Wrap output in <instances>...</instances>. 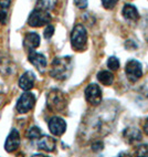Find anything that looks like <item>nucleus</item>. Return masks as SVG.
I'll list each match as a JSON object with an SVG mask.
<instances>
[{
	"label": "nucleus",
	"mask_w": 148,
	"mask_h": 157,
	"mask_svg": "<svg viewBox=\"0 0 148 157\" xmlns=\"http://www.w3.org/2000/svg\"><path fill=\"white\" fill-rule=\"evenodd\" d=\"M73 69V60L71 56L55 58L51 63L50 75L55 80L64 81L71 75Z\"/></svg>",
	"instance_id": "nucleus-1"
},
{
	"label": "nucleus",
	"mask_w": 148,
	"mask_h": 157,
	"mask_svg": "<svg viewBox=\"0 0 148 157\" xmlns=\"http://www.w3.org/2000/svg\"><path fill=\"white\" fill-rule=\"evenodd\" d=\"M47 105L51 111L62 112L67 105V98L65 93L58 89L51 90L47 96Z\"/></svg>",
	"instance_id": "nucleus-2"
},
{
	"label": "nucleus",
	"mask_w": 148,
	"mask_h": 157,
	"mask_svg": "<svg viewBox=\"0 0 148 157\" xmlns=\"http://www.w3.org/2000/svg\"><path fill=\"white\" fill-rule=\"evenodd\" d=\"M87 31L82 25H76L71 33V44L76 51H83L86 48Z\"/></svg>",
	"instance_id": "nucleus-3"
},
{
	"label": "nucleus",
	"mask_w": 148,
	"mask_h": 157,
	"mask_svg": "<svg viewBox=\"0 0 148 157\" xmlns=\"http://www.w3.org/2000/svg\"><path fill=\"white\" fill-rule=\"evenodd\" d=\"M51 21V14L49 11L42 10V9H34L31 12L28 18V25L30 27H43V25H49Z\"/></svg>",
	"instance_id": "nucleus-4"
},
{
	"label": "nucleus",
	"mask_w": 148,
	"mask_h": 157,
	"mask_svg": "<svg viewBox=\"0 0 148 157\" xmlns=\"http://www.w3.org/2000/svg\"><path fill=\"white\" fill-rule=\"evenodd\" d=\"M34 104H36L34 94L29 92V91H25V93L20 96L17 104H16V109L20 114H25V113L30 112L31 109H33Z\"/></svg>",
	"instance_id": "nucleus-5"
},
{
	"label": "nucleus",
	"mask_w": 148,
	"mask_h": 157,
	"mask_svg": "<svg viewBox=\"0 0 148 157\" xmlns=\"http://www.w3.org/2000/svg\"><path fill=\"white\" fill-rule=\"evenodd\" d=\"M125 74L131 82H136L142 76V67L139 61L129 60L125 65Z\"/></svg>",
	"instance_id": "nucleus-6"
},
{
	"label": "nucleus",
	"mask_w": 148,
	"mask_h": 157,
	"mask_svg": "<svg viewBox=\"0 0 148 157\" xmlns=\"http://www.w3.org/2000/svg\"><path fill=\"white\" fill-rule=\"evenodd\" d=\"M85 98L91 105H98L102 101V91L97 84L91 83L85 89Z\"/></svg>",
	"instance_id": "nucleus-7"
},
{
	"label": "nucleus",
	"mask_w": 148,
	"mask_h": 157,
	"mask_svg": "<svg viewBox=\"0 0 148 157\" xmlns=\"http://www.w3.org/2000/svg\"><path fill=\"white\" fill-rule=\"evenodd\" d=\"M28 59L32 63V65L36 67V69L40 73H44L47 63V59H45V56L43 54L39 53V52H36V50L29 51Z\"/></svg>",
	"instance_id": "nucleus-8"
},
{
	"label": "nucleus",
	"mask_w": 148,
	"mask_h": 157,
	"mask_svg": "<svg viewBox=\"0 0 148 157\" xmlns=\"http://www.w3.org/2000/svg\"><path fill=\"white\" fill-rule=\"evenodd\" d=\"M49 129L55 136H61L66 131V122L62 117L59 116H53L49 121Z\"/></svg>",
	"instance_id": "nucleus-9"
},
{
	"label": "nucleus",
	"mask_w": 148,
	"mask_h": 157,
	"mask_svg": "<svg viewBox=\"0 0 148 157\" xmlns=\"http://www.w3.org/2000/svg\"><path fill=\"white\" fill-rule=\"evenodd\" d=\"M20 146V135L18 129L12 128L11 132L9 133L8 137L5 143V149L8 153H12V151H17L18 147Z\"/></svg>",
	"instance_id": "nucleus-10"
},
{
	"label": "nucleus",
	"mask_w": 148,
	"mask_h": 157,
	"mask_svg": "<svg viewBox=\"0 0 148 157\" xmlns=\"http://www.w3.org/2000/svg\"><path fill=\"white\" fill-rule=\"evenodd\" d=\"M34 83H36V75L31 71L25 72L19 78V87L23 91H30L34 86Z\"/></svg>",
	"instance_id": "nucleus-11"
},
{
	"label": "nucleus",
	"mask_w": 148,
	"mask_h": 157,
	"mask_svg": "<svg viewBox=\"0 0 148 157\" xmlns=\"http://www.w3.org/2000/svg\"><path fill=\"white\" fill-rule=\"evenodd\" d=\"M38 148L44 151H53L56 147V142L53 137L47 136V135H42L41 137L38 138V143H36Z\"/></svg>",
	"instance_id": "nucleus-12"
},
{
	"label": "nucleus",
	"mask_w": 148,
	"mask_h": 157,
	"mask_svg": "<svg viewBox=\"0 0 148 157\" xmlns=\"http://www.w3.org/2000/svg\"><path fill=\"white\" fill-rule=\"evenodd\" d=\"M123 137L128 144H134L142 140V134L137 127H127L124 129Z\"/></svg>",
	"instance_id": "nucleus-13"
},
{
	"label": "nucleus",
	"mask_w": 148,
	"mask_h": 157,
	"mask_svg": "<svg viewBox=\"0 0 148 157\" xmlns=\"http://www.w3.org/2000/svg\"><path fill=\"white\" fill-rule=\"evenodd\" d=\"M40 36L36 32H28L25 33V39H23V45H25V49L28 51L36 50L38 47L40 45Z\"/></svg>",
	"instance_id": "nucleus-14"
},
{
	"label": "nucleus",
	"mask_w": 148,
	"mask_h": 157,
	"mask_svg": "<svg viewBox=\"0 0 148 157\" xmlns=\"http://www.w3.org/2000/svg\"><path fill=\"white\" fill-rule=\"evenodd\" d=\"M123 17L126 20H131V21H136V20L139 19V13H138V10L135 6L131 5V3H127L123 7Z\"/></svg>",
	"instance_id": "nucleus-15"
},
{
	"label": "nucleus",
	"mask_w": 148,
	"mask_h": 157,
	"mask_svg": "<svg viewBox=\"0 0 148 157\" xmlns=\"http://www.w3.org/2000/svg\"><path fill=\"white\" fill-rule=\"evenodd\" d=\"M97 80L101 82L103 85L109 86V85H112L113 82H114V75H113V73L109 72V71H101V72L97 73Z\"/></svg>",
	"instance_id": "nucleus-16"
},
{
	"label": "nucleus",
	"mask_w": 148,
	"mask_h": 157,
	"mask_svg": "<svg viewBox=\"0 0 148 157\" xmlns=\"http://www.w3.org/2000/svg\"><path fill=\"white\" fill-rule=\"evenodd\" d=\"M56 1L58 0H38L36 1V8L45 10V11H50V10H53L55 8Z\"/></svg>",
	"instance_id": "nucleus-17"
},
{
	"label": "nucleus",
	"mask_w": 148,
	"mask_h": 157,
	"mask_svg": "<svg viewBox=\"0 0 148 157\" xmlns=\"http://www.w3.org/2000/svg\"><path fill=\"white\" fill-rule=\"evenodd\" d=\"M42 131L38 126H32L31 128H29V131L27 132V137L29 140H38L42 136Z\"/></svg>",
	"instance_id": "nucleus-18"
},
{
	"label": "nucleus",
	"mask_w": 148,
	"mask_h": 157,
	"mask_svg": "<svg viewBox=\"0 0 148 157\" xmlns=\"http://www.w3.org/2000/svg\"><path fill=\"white\" fill-rule=\"evenodd\" d=\"M107 67L111 71H117L120 69V60L116 56H111L107 60Z\"/></svg>",
	"instance_id": "nucleus-19"
},
{
	"label": "nucleus",
	"mask_w": 148,
	"mask_h": 157,
	"mask_svg": "<svg viewBox=\"0 0 148 157\" xmlns=\"http://www.w3.org/2000/svg\"><path fill=\"white\" fill-rule=\"evenodd\" d=\"M54 34V27L51 25H47V27H45L44 31H43V36H44V38L47 40L51 39V36Z\"/></svg>",
	"instance_id": "nucleus-20"
},
{
	"label": "nucleus",
	"mask_w": 148,
	"mask_h": 157,
	"mask_svg": "<svg viewBox=\"0 0 148 157\" xmlns=\"http://www.w3.org/2000/svg\"><path fill=\"white\" fill-rule=\"evenodd\" d=\"M135 155H137V156H148V145L138 146Z\"/></svg>",
	"instance_id": "nucleus-21"
},
{
	"label": "nucleus",
	"mask_w": 148,
	"mask_h": 157,
	"mask_svg": "<svg viewBox=\"0 0 148 157\" xmlns=\"http://www.w3.org/2000/svg\"><path fill=\"white\" fill-rule=\"evenodd\" d=\"M118 2V0H102V3H103V7L105 9H113L116 3Z\"/></svg>",
	"instance_id": "nucleus-22"
},
{
	"label": "nucleus",
	"mask_w": 148,
	"mask_h": 157,
	"mask_svg": "<svg viewBox=\"0 0 148 157\" xmlns=\"http://www.w3.org/2000/svg\"><path fill=\"white\" fill-rule=\"evenodd\" d=\"M7 18H8V13H7L6 9L0 10V23H1V25H6Z\"/></svg>",
	"instance_id": "nucleus-23"
},
{
	"label": "nucleus",
	"mask_w": 148,
	"mask_h": 157,
	"mask_svg": "<svg viewBox=\"0 0 148 157\" xmlns=\"http://www.w3.org/2000/svg\"><path fill=\"white\" fill-rule=\"evenodd\" d=\"M75 6L80 9H85L87 7V0H73Z\"/></svg>",
	"instance_id": "nucleus-24"
},
{
	"label": "nucleus",
	"mask_w": 148,
	"mask_h": 157,
	"mask_svg": "<svg viewBox=\"0 0 148 157\" xmlns=\"http://www.w3.org/2000/svg\"><path fill=\"white\" fill-rule=\"evenodd\" d=\"M92 148L94 149L95 151H100L103 148V144H102V142H95V143H93Z\"/></svg>",
	"instance_id": "nucleus-25"
},
{
	"label": "nucleus",
	"mask_w": 148,
	"mask_h": 157,
	"mask_svg": "<svg viewBox=\"0 0 148 157\" xmlns=\"http://www.w3.org/2000/svg\"><path fill=\"white\" fill-rule=\"evenodd\" d=\"M11 3V0H0V7L2 9H8Z\"/></svg>",
	"instance_id": "nucleus-26"
},
{
	"label": "nucleus",
	"mask_w": 148,
	"mask_h": 157,
	"mask_svg": "<svg viewBox=\"0 0 148 157\" xmlns=\"http://www.w3.org/2000/svg\"><path fill=\"white\" fill-rule=\"evenodd\" d=\"M144 131H145V133L148 135V118H147V120H146L145 125H144Z\"/></svg>",
	"instance_id": "nucleus-27"
},
{
	"label": "nucleus",
	"mask_w": 148,
	"mask_h": 157,
	"mask_svg": "<svg viewBox=\"0 0 148 157\" xmlns=\"http://www.w3.org/2000/svg\"><path fill=\"white\" fill-rule=\"evenodd\" d=\"M147 41H148V36H147Z\"/></svg>",
	"instance_id": "nucleus-28"
}]
</instances>
